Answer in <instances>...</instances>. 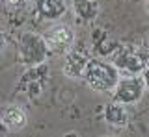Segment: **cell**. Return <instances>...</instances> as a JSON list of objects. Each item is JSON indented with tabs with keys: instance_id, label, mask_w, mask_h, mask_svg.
Returning a JSON list of instances; mask_svg holds the SVG:
<instances>
[{
	"instance_id": "8fae6325",
	"label": "cell",
	"mask_w": 149,
	"mask_h": 137,
	"mask_svg": "<svg viewBox=\"0 0 149 137\" xmlns=\"http://www.w3.org/2000/svg\"><path fill=\"white\" fill-rule=\"evenodd\" d=\"M71 10L80 22H93L101 13V6L97 0H73Z\"/></svg>"
},
{
	"instance_id": "4fadbf2b",
	"label": "cell",
	"mask_w": 149,
	"mask_h": 137,
	"mask_svg": "<svg viewBox=\"0 0 149 137\" xmlns=\"http://www.w3.org/2000/svg\"><path fill=\"white\" fill-rule=\"evenodd\" d=\"M4 4H6V8L9 11H17L21 8H24L26 0H4Z\"/></svg>"
},
{
	"instance_id": "277c9868",
	"label": "cell",
	"mask_w": 149,
	"mask_h": 137,
	"mask_svg": "<svg viewBox=\"0 0 149 137\" xmlns=\"http://www.w3.org/2000/svg\"><path fill=\"white\" fill-rule=\"evenodd\" d=\"M47 82H49V65L47 63H41V65L36 67H26L24 74L19 80L17 91L28 98H37L43 95Z\"/></svg>"
},
{
	"instance_id": "52a82bcc",
	"label": "cell",
	"mask_w": 149,
	"mask_h": 137,
	"mask_svg": "<svg viewBox=\"0 0 149 137\" xmlns=\"http://www.w3.org/2000/svg\"><path fill=\"white\" fill-rule=\"evenodd\" d=\"M90 59H91V54L86 47H73L63 58L62 72L71 80H82Z\"/></svg>"
},
{
	"instance_id": "6da1fadb",
	"label": "cell",
	"mask_w": 149,
	"mask_h": 137,
	"mask_svg": "<svg viewBox=\"0 0 149 137\" xmlns=\"http://www.w3.org/2000/svg\"><path fill=\"white\" fill-rule=\"evenodd\" d=\"M84 84L97 93H112L121 80V72L114 61L91 58L84 72Z\"/></svg>"
},
{
	"instance_id": "5b68a950",
	"label": "cell",
	"mask_w": 149,
	"mask_h": 137,
	"mask_svg": "<svg viewBox=\"0 0 149 137\" xmlns=\"http://www.w3.org/2000/svg\"><path fill=\"white\" fill-rule=\"evenodd\" d=\"M146 89L147 85H146L143 76H121L119 84L112 91V100L121 102L125 106L138 104L146 95Z\"/></svg>"
},
{
	"instance_id": "3957f363",
	"label": "cell",
	"mask_w": 149,
	"mask_h": 137,
	"mask_svg": "<svg viewBox=\"0 0 149 137\" xmlns=\"http://www.w3.org/2000/svg\"><path fill=\"white\" fill-rule=\"evenodd\" d=\"M17 54L19 61L24 67H36L41 63H47V58L50 54L47 37L41 34H36V32H24L19 37Z\"/></svg>"
},
{
	"instance_id": "30bf717a",
	"label": "cell",
	"mask_w": 149,
	"mask_h": 137,
	"mask_svg": "<svg viewBox=\"0 0 149 137\" xmlns=\"http://www.w3.org/2000/svg\"><path fill=\"white\" fill-rule=\"evenodd\" d=\"M36 13L45 21H60L67 11L65 0H34Z\"/></svg>"
},
{
	"instance_id": "9c48e42d",
	"label": "cell",
	"mask_w": 149,
	"mask_h": 137,
	"mask_svg": "<svg viewBox=\"0 0 149 137\" xmlns=\"http://www.w3.org/2000/svg\"><path fill=\"white\" fill-rule=\"evenodd\" d=\"M102 121H104L110 128L123 130V128L129 124V113H127L125 104L116 102V100L104 104V108H102Z\"/></svg>"
},
{
	"instance_id": "8992f818",
	"label": "cell",
	"mask_w": 149,
	"mask_h": 137,
	"mask_svg": "<svg viewBox=\"0 0 149 137\" xmlns=\"http://www.w3.org/2000/svg\"><path fill=\"white\" fill-rule=\"evenodd\" d=\"M49 48L52 54H65L74 47V30L65 22H54L45 34Z\"/></svg>"
},
{
	"instance_id": "5bb4252c",
	"label": "cell",
	"mask_w": 149,
	"mask_h": 137,
	"mask_svg": "<svg viewBox=\"0 0 149 137\" xmlns=\"http://www.w3.org/2000/svg\"><path fill=\"white\" fill-rule=\"evenodd\" d=\"M142 76H143V80H146V85H147V89H149V67L146 68V71H143V74H142Z\"/></svg>"
},
{
	"instance_id": "ba28073f",
	"label": "cell",
	"mask_w": 149,
	"mask_h": 137,
	"mask_svg": "<svg viewBox=\"0 0 149 137\" xmlns=\"http://www.w3.org/2000/svg\"><path fill=\"white\" fill-rule=\"evenodd\" d=\"M0 122H2V128L6 132H21L28 124V115L21 106L9 104V106H6L2 109Z\"/></svg>"
},
{
	"instance_id": "7c38bea8",
	"label": "cell",
	"mask_w": 149,
	"mask_h": 137,
	"mask_svg": "<svg viewBox=\"0 0 149 137\" xmlns=\"http://www.w3.org/2000/svg\"><path fill=\"white\" fill-rule=\"evenodd\" d=\"M119 43H116L114 39L108 37L104 30H95L93 32V52L97 56H114V52L118 50Z\"/></svg>"
},
{
	"instance_id": "9a60e30c",
	"label": "cell",
	"mask_w": 149,
	"mask_h": 137,
	"mask_svg": "<svg viewBox=\"0 0 149 137\" xmlns=\"http://www.w3.org/2000/svg\"><path fill=\"white\" fill-rule=\"evenodd\" d=\"M143 6H146V11H147V15H149V0H146V2H143Z\"/></svg>"
},
{
	"instance_id": "7a4b0ae2",
	"label": "cell",
	"mask_w": 149,
	"mask_h": 137,
	"mask_svg": "<svg viewBox=\"0 0 149 137\" xmlns=\"http://www.w3.org/2000/svg\"><path fill=\"white\" fill-rule=\"evenodd\" d=\"M112 61L119 68L121 76H142L149 67V45H119L112 56Z\"/></svg>"
}]
</instances>
